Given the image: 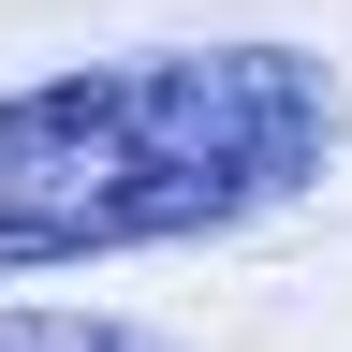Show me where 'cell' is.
<instances>
[{"instance_id": "1", "label": "cell", "mask_w": 352, "mask_h": 352, "mask_svg": "<svg viewBox=\"0 0 352 352\" xmlns=\"http://www.w3.org/2000/svg\"><path fill=\"white\" fill-rule=\"evenodd\" d=\"M338 162V74L308 44H162L0 103V279L88 250H176L279 220Z\"/></svg>"}, {"instance_id": "2", "label": "cell", "mask_w": 352, "mask_h": 352, "mask_svg": "<svg viewBox=\"0 0 352 352\" xmlns=\"http://www.w3.org/2000/svg\"><path fill=\"white\" fill-rule=\"evenodd\" d=\"M0 352H176L162 323H103V308H0Z\"/></svg>"}]
</instances>
